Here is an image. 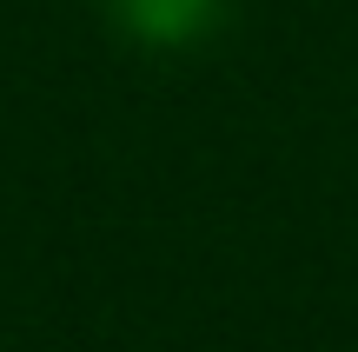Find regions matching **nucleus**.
<instances>
[{
  "instance_id": "nucleus-1",
  "label": "nucleus",
  "mask_w": 358,
  "mask_h": 352,
  "mask_svg": "<svg viewBox=\"0 0 358 352\" xmlns=\"http://www.w3.org/2000/svg\"><path fill=\"white\" fill-rule=\"evenodd\" d=\"M226 13V0H113V20L140 47H192Z\"/></svg>"
}]
</instances>
